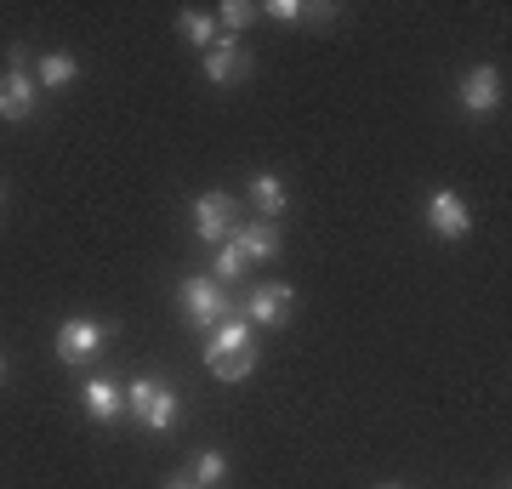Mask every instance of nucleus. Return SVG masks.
Instances as JSON below:
<instances>
[{
  "mask_svg": "<svg viewBox=\"0 0 512 489\" xmlns=\"http://www.w3.org/2000/svg\"><path fill=\"white\" fill-rule=\"evenodd\" d=\"M126 410H131L137 421H143V427L165 433V427L177 421V410H183V399H177V393H171L165 381L143 376V381H131V387H126Z\"/></svg>",
  "mask_w": 512,
  "mask_h": 489,
  "instance_id": "nucleus-1",
  "label": "nucleus"
},
{
  "mask_svg": "<svg viewBox=\"0 0 512 489\" xmlns=\"http://www.w3.org/2000/svg\"><path fill=\"white\" fill-rule=\"evenodd\" d=\"M177 302H183V313L194 325H222V319H228V296H222L217 279H183Z\"/></svg>",
  "mask_w": 512,
  "mask_h": 489,
  "instance_id": "nucleus-2",
  "label": "nucleus"
},
{
  "mask_svg": "<svg viewBox=\"0 0 512 489\" xmlns=\"http://www.w3.org/2000/svg\"><path fill=\"white\" fill-rule=\"evenodd\" d=\"M234 200L222 194V188H211V194H200L194 200V234L205 239V245H222V239L234 234Z\"/></svg>",
  "mask_w": 512,
  "mask_h": 489,
  "instance_id": "nucleus-3",
  "label": "nucleus"
},
{
  "mask_svg": "<svg viewBox=\"0 0 512 489\" xmlns=\"http://www.w3.org/2000/svg\"><path fill=\"white\" fill-rule=\"evenodd\" d=\"M103 342H109V325H97V319H69V325L57 330V359L86 364V359H97Z\"/></svg>",
  "mask_w": 512,
  "mask_h": 489,
  "instance_id": "nucleus-4",
  "label": "nucleus"
},
{
  "mask_svg": "<svg viewBox=\"0 0 512 489\" xmlns=\"http://www.w3.org/2000/svg\"><path fill=\"white\" fill-rule=\"evenodd\" d=\"M228 239L239 245L245 262H274V256H279V222H268V217L234 222V234H228Z\"/></svg>",
  "mask_w": 512,
  "mask_h": 489,
  "instance_id": "nucleus-5",
  "label": "nucleus"
},
{
  "mask_svg": "<svg viewBox=\"0 0 512 489\" xmlns=\"http://www.w3.org/2000/svg\"><path fill=\"white\" fill-rule=\"evenodd\" d=\"M251 74V57L239 52V40L217 35V46L205 52V80H217V86H239Z\"/></svg>",
  "mask_w": 512,
  "mask_h": 489,
  "instance_id": "nucleus-6",
  "label": "nucleus"
},
{
  "mask_svg": "<svg viewBox=\"0 0 512 489\" xmlns=\"http://www.w3.org/2000/svg\"><path fill=\"white\" fill-rule=\"evenodd\" d=\"M427 222H433V234H439V239H467V234H473V217H467V205H461L450 188L427 200Z\"/></svg>",
  "mask_w": 512,
  "mask_h": 489,
  "instance_id": "nucleus-7",
  "label": "nucleus"
},
{
  "mask_svg": "<svg viewBox=\"0 0 512 489\" xmlns=\"http://www.w3.org/2000/svg\"><path fill=\"white\" fill-rule=\"evenodd\" d=\"M35 114V80L23 69L0 74V120H29Z\"/></svg>",
  "mask_w": 512,
  "mask_h": 489,
  "instance_id": "nucleus-8",
  "label": "nucleus"
},
{
  "mask_svg": "<svg viewBox=\"0 0 512 489\" xmlns=\"http://www.w3.org/2000/svg\"><path fill=\"white\" fill-rule=\"evenodd\" d=\"M291 285H256L251 290V319L256 325H285L291 319Z\"/></svg>",
  "mask_w": 512,
  "mask_h": 489,
  "instance_id": "nucleus-9",
  "label": "nucleus"
},
{
  "mask_svg": "<svg viewBox=\"0 0 512 489\" xmlns=\"http://www.w3.org/2000/svg\"><path fill=\"white\" fill-rule=\"evenodd\" d=\"M461 103H467L473 114H490L495 103H501V74H495L490 63H484V69H473L467 80H461Z\"/></svg>",
  "mask_w": 512,
  "mask_h": 489,
  "instance_id": "nucleus-10",
  "label": "nucleus"
},
{
  "mask_svg": "<svg viewBox=\"0 0 512 489\" xmlns=\"http://www.w3.org/2000/svg\"><path fill=\"white\" fill-rule=\"evenodd\" d=\"M80 404H86V416H92V421H114L120 410H126V393H120L114 381L92 376L86 387H80Z\"/></svg>",
  "mask_w": 512,
  "mask_h": 489,
  "instance_id": "nucleus-11",
  "label": "nucleus"
},
{
  "mask_svg": "<svg viewBox=\"0 0 512 489\" xmlns=\"http://www.w3.org/2000/svg\"><path fill=\"white\" fill-rule=\"evenodd\" d=\"M205 370L217 381H245L256 370V347H234V353H205Z\"/></svg>",
  "mask_w": 512,
  "mask_h": 489,
  "instance_id": "nucleus-12",
  "label": "nucleus"
},
{
  "mask_svg": "<svg viewBox=\"0 0 512 489\" xmlns=\"http://www.w3.org/2000/svg\"><path fill=\"white\" fill-rule=\"evenodd\" d=\"M251 205H256V217L274 222L279 211H285V182H279V177H256L251 182Z\"/></svg>",
  "mask_w": 512,
  "mask_h": 489,
  "instance_id": "nucleus-13",
  "label": "nucleus"
},
{
  "mask_svg": "<svg viewBox=\"0 0 512 489\" xmlns=\"http://www.w3.org/2000/svg\"><path fill=\"white\" fill-rule=\"evenodd\" d=\"M177 29H183L188 46H205V52H211V46H217V35H222L211 12H183V18H177Z\"/></svg>",
  "mask_w": 512,
  "mask_h": 489,
  "instance_id": "nucleus-14",
  "label": "nucleus"
},
{
  "mask_svg": "<svg viewBox=\"0 0 512 489\" xmlns=\"http://www.w3.org/2000/svg\"><path fill=\"white\" fill-rule=\"evenodd\" d=\"M234 347H251V325H245V319L211 325V347H205V353H234Z\"/></svg>",
  "mask_w": 512,
  "mask_h": 489,
  "instance_id": "nucleus-15",
  "label": "nucleus"
},
{
  "mask_svg": "<svg viewBox=\"0 0 512 489\" xmlns=\"http://www.w3.org/2000/svg\"><path fill=\"white\" fill-rule=\"evenodd\" d=\"M74 74H80V69H74V57H69V52H46V57L35 63V80H46L52 91H57V86H69Z\"/></svg>",
  "mask_w": 512,
  "mask_h": 489,
  "instance_id": "nucleus-16",
  "label": "nucleus"
},
{
  "mask_svg": "<svg viewBox=\"0 0 512 489\" xmlns=\"http://www.w3.org/2000/svg\"><path fill=\"white\" fill-rule=\"evenodd\" d=\"M245 268H251V262L239 256V245H234V239H222V251H217V268H211V279H217V285H234V279H239Z\"/></svg>",
  "mask_w": 512,
  "mask_h": 489,
  "instance_id": "nucleus-17",
  "label": "nucleus"
},
{
  "mask_svg": "<svg viewBox=\"0 0 512 489\" xmlns=\"http://www.w3.org/2000/svg\"><path fill=\"white\" fill-rule=\"evenodd\" d=\"M222 478H228V455H217V450H205L200 461H194V484H200V489H217Z\"/></svg>",
  "mask_w": 512,
  "mask_h": 489,
  "instance_id": "nucleus-18",
  "label": "nucleus"
},
{
  "mask_svg": "<svg viewBox=\"0 0 512 489\" xmlns=\"http://www.w3.org/2000/svg\"><path fill=\"white\" fill-rule=\"evenodd\" d=\"M251 18H256V6H245V0H228V6H222V12H217V29H222V35H228V40H234L239 29L251 23Z\"/></svg>",
  "mask_w": 512,
  "mask_h": 489,
  "instance_id": "nucleus-19",
  "label": "nucleus"
},
{
  "mask_svg": "<svg viewBox=\"0 0 512 489\" xmlns=\"http://www.w3.org/2000/svg\"><path fill=\"white\" fill-rule=\"evenodd\" d=\"M268 18H279V23H296V18H302V6H296V0H274V6H268Z\"/></svg>",
  "mask_w": 512,
  "mask_h": 489,
  "instance_id": "nucleus-20",
  "label": "nucleus"
},
{
  "mask_svg": "<svg viewBox=\"0 0 512 489\" xmlns=\"http://www.w3.org/2000/svg\"><path fill=\"white\" fill-rule=\"evenodd\" d=\"M165 489H200V484H194V478H171Z\"/></svg>",
  "mask_w": 512,
  "mask_h": 489,
  "instance_id": "nucleus-21",
  "label": "nucleus"
},
{
  "mask_svg": "<svg viewBox=\"0 0 512 489\" xmlns=\"http://www.w3.org/2000/svg\"><path fill=\"white\" fill-rule=\"evenodd\" d=\"M0 376H6V359H0Z\"/></svg>",
  "mask_w": 512,
  "mask_h": 489,
  "instance_id": "nucleus-22",
  "label": "nucleus"
},
{
  "mask_svg": "<svg viewBox=\"0 0 512 489\" xmlns=\"http://www.w3.org/2000/svg\"><path fill=\"white\" fill-rule=\"evenodd\" d=\"M382 489H399V484H382Z\"/></svg>",
  "mask_w": 512,
  "mask_h": 489,
  "instance_id": "nucleus-23",
  "label": "nucleus"
}]
</instances>
